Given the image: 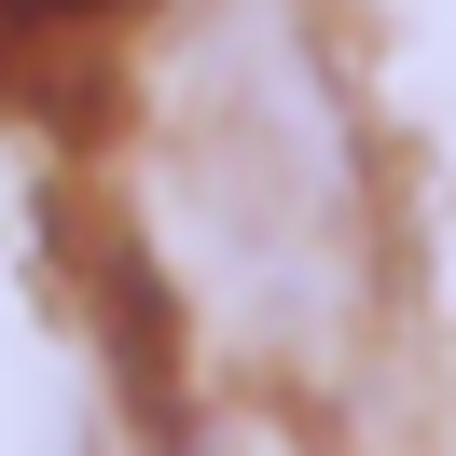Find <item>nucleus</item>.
Instances as JSON below:
<instances>
[{
	"label": "nucleus",
	"instance_id": "f257e3e1",
	"mask_svg": "<svg viewBox=\"0 0 456 456\" xmlns=\"http://www.w3.org/2000/svg\"><path fill=\"white\" fill-rule=\"evenodd\" d=\"M152 235L249 360H318L373 290V194L346 97L290 0L194 14L152 125Z\"/></svg>",
	"mask_w": 456,
	"mask_h": 456
},
{
	"label": "nucleus",
	"instance_id": "f03ea898",
	"mask_svg": "<svg viewBox=\"0 0 456 456\" xmlns=\"http://www.w3.org/2000/svg\"><path fill=\"white\" fill-rule=\"evenodd\" d=\"M56 14H111V0H0V28H56Z\"/></svg>",
	"mask_w": 456,
	"mask_h": 456
}]
</instances>
